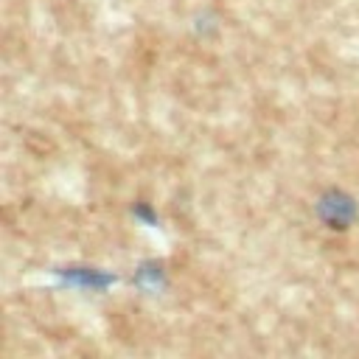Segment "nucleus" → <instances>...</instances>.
<instances>
[{"label": "nucleus", "mask_w": 359, "mask_h": 359, "mask_svg": "<svg viewBox=\"0 0 359 359\" xmlns=\"http://www.w3.org/2000/svg\"><path fill=\"white\" fill-rule=\"evenodd\" d=\"M314 213L328 230L342 233L359 219V202L345 188H325L314 202Z\"/></svg>", "instance_id": "1"}, {"label": "nucleus", "mask_w": 359, "mask_h": 359, "mask_svg": "<svg viewBox=\"0 0 359 359\" xmlns=\"http://www.w3.org/2000/svg\"><path fill=\"white\" fill-rule=\"evenodd\" d=\"M160 278H163V264H157V261L140 264V269H137V283H140V286L157 289V286H160Z\"/></svg>", "instance_id": "2"}, {"label": "nucleus", "mask_w": 359, "mask_h": 359, "mask_svg": "<svg viewBox=\"0 0 359 359\" xmlns=\"http://www.w3.org/2000/svg\"><path fill=\"white\" fill-rule=\"evenodd\" d=\"M132 210H135V216H140V219H146L149 224H154V213H151V210H149V208H146L143 202H137V205H135Z\"/></svg>", "instance_id": "3"}]
</instances>
